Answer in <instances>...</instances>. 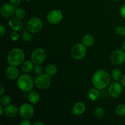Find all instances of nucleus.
<instances>
[{
    "instance_id": "nucleus-12",
    "label": "nucleus",
    "mask_w": 125,
    "mask_h": 125,
    "mask_svg": "<svg viewBox=\"0 0 125 125\" xmlns=\"http://www.w3.org/2000/svg\"><path fill=\"white\" fill-rule=\"evenodd\" d=\"M15 6L11 3H5L1 8V15L4 18H9L15 13Z\"/></svg>"
},
{
    "instance_id": "nucleus-6",
    "label": "nucleus",
    "mask_w": 125,
    "mask_h": 125,
    "mask_svg": "<svg viewBox=\"0 0 125 125\" xmlns=\"http://www.w3.org/2000/svg\"><path fill=\"white\" fill-rule=\"evenodd\" d=\"M35 110L31 103H24L19 108V114L23 119L29 120L34 116Z\"/></svg>"
},
{
    "instance_id": "nucleus-29",
    "label": "nucleus",
    "mask_w": 125,
    "mask_h": 125,
    "mask_svg": "<svg viewBox=\"0 0 125 125\" xmlns=\"http://www.w3.org/2000/svg\"><path fill=\"white\" fill-rule=\"evenodd\" d=\"M115 32L119 35L125 36V28L124 26H118L115 29Z\"/></svg>"
},
{
    "instance_id": "nucleus-3",
    "label": "nucleus",
    "mask_w": 125,
    "mask_h": 125,
    "mask_svg": "<svg viewBox=\"0 0 125 125\" xmlns=\"http://www.w3.org/2000/svg\"><path fill=\"white\" fill-rule=\"evenodd\" d=\"M24 57L25 55L23 50L18 48H15L9 52L7 57V62L9 65L17 67L24 62Z\"/></svg>"
},
{
    "instance_id": "nucleus-18",
    "label": "nucleus",
    "mask_w": 125,
    "mask_h": 125,
    "mask_svg": "<svg viewBox=\"0 0 125 125\" xmlns=\"http://www.w3.org/2000/svg\"><path fill=\"white\" fill-rule=\"evenodd\" d=\"M28 100L30 103L33 104L38 103L40 100V94L35 90H31L28 94Z\"/></svg>"
},
{
    "instance_id": "nucleus-40",
    "label": "nucleus",
    "mask_w": 125,
    "mask_h": 125,
    "mask_svg": "<svg viewBox=\"0 0 125 125\" xmlns=\"http://www.w3.org/2000/svg\"><path fill=\"white\" fill-rule=\"evenodd\" d=\"M23 1H26V2H29V1H32V0H23Z\"/></svg>"
},
{
    "instance_id": "nucleus-30",
    "label": "nucleus",
    "mask_w": 125,
    "mask_h": 125,
    "mask_svg": "<svg viewBox=\"0 0 125 125\" xmlns=\"http://www.w3.org/2000/svg\"><path fill=\"white\" fill-rule=\"evenodd\" d=\"M10 36V39H12V40H13V41H17V40H18L19 39L20 34L16 31H12L11 32Z\"/></svg>"
},
{
    "instance_id": "nucleus-8",
    "label": "nucleus",
    "mask_w": 125,
    "mask_h": 125,
    "mask_svg": "<svg viewBox=\"0 0 125 125\" xmlns=\"http://www.w3.org/2000/svg\"><path fill=\"white\" fill-rule=\"evenodd\" d=\"M28 30L31 33L39 32L43 28V23L40 18L37 17H33L31 18L27 24Z\"/></svg>"
},
{
    "instance_id": "nucleus-35",
    "label": "nucleus",
    "mask_w": 125,
    "mask_h": 125,
    "mask_svg": "<svg viewBox=\"0 0 125 125\" xmlns=\"http://www.w3.org/2000/svg\"><path fill=\"white\" fill-rule=\"evenodd\" d=\"M0 87H1V89H0V95L2 96V95H3L4 93L5 92V88L2 84L0 85Z\"/></svg>"
},
{
    "instance_id": "nucleus-9",
    "label": "nucleus",
    "mask_w": 125,
    "mask_h": 125,
    "mask_svg": "<svg viewBox=\"0 0 125 125\" xmlns=\"http://www.w3.org/2000/svg\"><path fill=\"white\" fill-rule=\"evenodd\" d=\"M111 61L115 65H120L125 62V51L117 49L114 50L111 55Z\"/></svg>"
},
{
    "instance_id": "nucleus-33",
    "label": "nucleus",
    "mask_w": 125,
    "mask_h": 125,
    "mask_svg": "<svg viewBox=\"0 0 125 125\" xmlns=\"http://www.w3.org/2000/svg\"><path fill=\"white\" fill-rule=\"evenodd\" d=\"M9 1L10 3H11L12 4H13V6H17L21 3V0H9Z\"/></svg>"
},
{
    "instance_id": "nucleus-25",
    "label": "nucleus",
    "mask_w": 125,
    "mask_h": 125,
    "mask_svg": "<svg viewBox=\"0 0 125 125\" xmlns=\"http://www.w3.org/2000/svg\"><path fill=\"white\" fill-rule=\"evenodd\" d=\"M11 102V98L9 95H2L0 98V103L1 104L3 105L4 106H6L7 105L10 104Z\"/></svg>"
},
{
    "instance_id": "nucleus-24",
    "label": "nucleus",
    "mask_w": 125,
    "mask_h": 125,
    "mask_svg": "<svg viewBox=\"0 0 125 125\" xmlns=\"http://www.w3.org/2000/svg\"><path fill=\"white\" fill-rule=\"evenodd\" d=\"M15 15L16 17L22 20L25 18L26 17V11L25 10L23 9V8H17L15 11Z\"/></svg>"
},
{
    "instance_id": "nucleus-5",
    "label": "nucleus",
    "mask_w": 125,
    "mask_h": 125,
    "mask_svg": "<svg viewBox=\"0 0 125 125\" xmlns=\"http://www.w3.org/2000/svg\"><path fill=\"white\" fill-rule=\"evenodd\" d=\"M86 46L82 43H78L73 45L71 50L72 57L75 60H81L84 58L87 53Z\"/></svg>"
},
{
    "instance_id": "nucleus-23",
    "label": "nucleus",
    "mask_w": 125,
    "mask_h": 125,
    "mask_svg": "<svg viewBox=\"0 0 125 125\" xmlns=\"http://www.w3.org/2000/svg\"><path fill=\"white\" fill-rule=\"evenodd\" d=\"M115 112L119 117L125 116V104H120L115 109Z\"/></svg>"
},
{
    "instance_id": "nucleus-2",
    "label": "nucleus",
    "mask_w": 125,
    "mask_h": 125,
    "mask_svg": "<svg viewBox=\"0 0 125 125\" xmlns=\"http://www.w3.org/2000/svg\"><path fill=\"white\" fill-rule=\"evenodd\" d=\"M17 85L18 89L21 91L24 92H29L32 90L35 84L32 77L28 73H26L18 77Z\"/></svg>"
},
{
    "instance_id": "nucleus-34",
    "label": "nucleus",
    "mask_w": 125,
    "mask_h": 125,
    "mask_svg": "<svg viewBox=\"0 0 125 125\" xmlns=\"http://www.w3.org/2000/svg\"><path fill=\"white\" fill-rule=\"evenodd\" d=\"M21 125H31V123L29 122L28 120L27 119H23V120H22L20 122Z\"/></svg>"
},
{
    "instance_id": "nucleus-4",
    "label": "nucleus",
    "mask_w": 125,
    "mask_h": 125,
    "mask_svg": "<svg viewBox=\"0 0 125 125\" xmlns=\"http://www.w3.org/2000/svg\"><path fill=\"white\" fill-rule=\"evenodd\" d=\"M51 76L46 73L37 75L34 79L35 86L40 90H45L50 87L51 84Z\"/></svg>"
},
{
    "instance_id": "nucleus-41",
    "label": "nucleus",
    "mask_w": 125,
    "mask_h": 125,
    "mask_svg": "<svg viewBox=\"0 0 125 125\" xmlns=\"http://www.w3.org/2000/svg\"><path fill=\"white\" fill-rule=\"evenodd\" d=\"M112 1H120V0H112Z\"/></svg>"
},
{
    "instance_id": "nucleus-1",
    "label": "nucleus",
    "mask_w": 125,
    "mask_h": 125,
    "mask_svg": "<svg viewBox=\"0 0 125 125\" xmlns=\"http://www.w3.org/2000/svg\"><path fill=\"white\" fill-rule=\"evenodd\" d=\"M111 82V76L105 70H98L94 73L92 78V83L94 87L101 90L109 86Z\"/></svg>"
},
{
    "instance_id": "nucleus-11",
    "label": "nucleus",
    "mask_w": 125,
    "mask_h": 125,
    "mask_svg": "<svg viewBox=\"0 0 125 125\" xmlns=\"http://www.w3.org/2000/svg\"><path fill=\"white\" fill-rule=\"evenodd\" d=\"M123 88L121 83H118L117 81L113 82L109 84L107 89V93L108 95L112 98L118 97L122 94Z\"/></svg>"
},
{
    "instance_id": "nucleus-42",
    "label": "nucleus",
    "mask_w": 125,
    "mask_h": 125,
    "mask_svg": "<svg viewBox=\"0 0 125 125\" xmlns=\"http://www.w3.org/2000/svg\"></svg>"
},
{
    "instance_id": "nucleus-17",
    "label": "nucleus",
    "mask_w": 125,
    "mask_h": 125,
    "mask_svg": "<svg viewBox=\"0 0 125 125\" xmlns=\"http://www.w3.org/2000/svg\"><path fill=\"white\" fill-rule=\"evenodd\" d=\"M101 96V92L100 90L96 89V88H92L88 91L87 97L90 101H95L98 100Z\"/></svg>"
},
{
    "instance_id": "nucleus-39",
    "label": "nucleus",
    "mask_w": 125,
    "mask_h": 125,
    "mask_svg": "<svg viewBox=\"0 0 125 125\" xmlns=\"http://www.w3.org/2000/svg\"><path fill=\"white\" fill-rule=\"evenodd\" d=\"M122 48L123 50L125 51V40L123 42V44H122Z\"/></svg>"
},
{
    "instance_id": "nucleus-19",
    "label": "nucleus",
    "mask_w": 125,
    "mask_h": 125,
    "mask_svg": "<svg viewBox=\"0 0 125 125\" xmlns=\"http://www.w3.org/2000/svg\"><path fill=\"white\" fill-rule=\"evenodd\" d=\"M81 43L87 48L91 47L95 43V38H94V35H92V34H85L82 38Z\"/></svg>"
},
{
    "instance_id": "nucleus-21",
    "label": "nucleus",
    "mask_w": 125,
    "mask_h": 125,
    "mask_svg": "<svg viewBox=\"0 0 125 125\" xmlns=\"http://www.w3.org/2000/svg\"><path fill=\"white\" fill-rule=\"evenodd\" d=\"M57 72V67L56 65L51 64L48 65L45 68V73L50 76H54Z\"/></svg>"
},
{
    "instance_id": "nucleus-20",
    "label": "nucleus",
    "mask_w": 125,
    "mask_h": 125,
    "mask_svg": "<svg viewBox=\"0 0 125 125\" xmlns=\"http://www.w3.org/2000/svg\"><path fill=\"white\" fill-rule=\"evenodd\" d=\"M34 63L32 61H24L21 64V69L22 72L24 73H29L34 70Z\"/></svg>"
},
{
    "instance_id": "nucleus-22",
    "label": "nucleus",
    "mask_w": 125,
    "mask_h": 125,
    "mask_svg": "<svg viewBox=\"0 0 125 125\" xmlns=\"http://www.w3.org/2000/svg\"><path fill=\"white\" fill-rule=\"evenodd\" d=\"M123 74L122 72L119 68H114L111 73V78L115 81H118L122 79Z\"/></svg>"
},
{
    "instance_id": "nucleus-16",
    "label": "nucleus",
    "mask_w": 125,
    "mask_h": 125,
    "mask_svg": "<svg viewBox=\"0 0 125 125\" xmlns=\"http://www.w3.org/2000/svg\"><path fill=\"white\" fill-rule=\"evenodd\" d=\"M6 73L7 78L11 80L18 79L19 77V71L15 66L9 65L6 69Z\"/></svg>"
},
{
    "instance_id": "nucleus-37",
    "label": "nucleus",
    "mask_w": 125,
    "mask_h": 125,
    "mask_svg": "<svg viewBox=\"0 0 125 125\" xmlns=\"http://www.w3.org/2000/svg\"><path fill=\"white\" fill-rule=\"evenodd\" d=\"M3 105H0V116H2V114L4 113V108L3 107Z\"/></svg>"
},
{
    "instance_id": "nucleus-10",
    "label": "nucleus",
    "mask_w": 125,
    "mask_h": 125,
    "mask_svg": "<svg viewBox=\"0 0 125 125\" xmlns=\"http://www.w3.org/2000/svg\"><path fill=\"white\" fill-rule=\"evenodd\" d=\"M63 13L61 10L53 9L48 13L46 15L47 21L51 24H57L62 21Z\"/></svg>"
},
{
    "instance_id": "nucleus-32",
    "label": "nucleus",
    "mask_w": 125,
    "mask_h": 125,
    "mask_svg": "<svg viewBox=\"0 0 125 125\" xmlns=\"http://www.w3.org/2000/svg\"><path fill=\"white\" fill-rule=\"evenodd\" d=\"M120 15L122 18H123L125 19V4L122 6V7L120 8Z\"/></svg>"
},
{
    "instance_id": "nucleus-36",
    "label": "nucleus",
    "mask_w": 125,
    "mask_h": 125,
    "mask_svg": "<svg viewBox=\"0 0 125 125\" xmlns=\"http://www.w3.org/2000/svg\"><path fill=\"white\" fill-rule=\"evenodd\" d=\"M120 83L123 87H125V74H123V76H122V79H120Z\"/></svg>"
},
{
    "instance_id": "nucleus-28",
    "label": "nucleus",
    "mask_w": 125,
    "mask_h": 125,
    "mask_svg": "<svg viewBox=\"0 0 125 125\" xmlns=\"http://www.w3.org/2000/svg\"><path fill=\"white\" fill-rule=\"evenodd\" d=\"M34 72L35 74L39 75V74H41L43 73V67L40 64L35 65L34 68Z\"/></svg>"
},
{
    "instance_id": "nucleus-27",
    "label": "nucleus",
    "mask_w": 125,
    "mask_h": 125,
    "mask_svg": "<svg viewBox=\"0 0 125 125\" xmlns=\"http://www.w3.org/2000/svg\"><path fill=\"white\" fill-rule=\"evenodd\" d=\"M22 39H23V41L26 42L31 41L32 39V35L31 34V32L24 31L23 34H22Z\"/></svg>"
},
{
    "instance_id": "nucleus-26",
    "label": "nucleus",
    "mask_w": 125,
    "mask_h": 125,
    "mask_svg": "<svg viewBox=\"0 0 125 125\" xmlns=\"http://www.w3.org/2000/svg\"><path fill=\"white\" fill-rule=\"evenodd\" d=\"M94 115L98 118H101L104 115V111L101 107H96L94 110Z\"/></svg>"
},
{
    "instance_id": "nucleus-15",
    "label": "nucleus",
    "mask_w": 125,
    "mask_h": 125,
    "mask_svg": "<svg viewBox=\"0 0 125 125\" xmlns=\"http://www.w3.org/2000/svg\"><path fill=\"white\" fill-rule=\"evenodd\" d=\"M9 26L10 28L13 31H19L21 30L23 28V24L22 23L21 20L20 18L15 17V18H12L9 21Z\"/></svg>"
},
{
    "instance_id": "nucleus-38",
    "label": "nucleus",
    "mask_w": 125,
    "mask_h": 125,
    "mask_svg": "<svg viewBox=\"0 0 125 125\" xmlns=\"http://www.w3.org/2000/svg\"><path fill=\"white\" fill-rule=\"evenodd\" d=\"M44 123H43L42 122H36L35 123H34V125H43Z\"/></svg>"
},
{
    "instance_id": "nucleus-7",
    "label": "nucleus",
    "mask_w": 125,
    "mask_h": 125,
    "mask_svg": "<svg viewBox=\"0 0 125 125\" xmlns=\"http://www.w3.org/2000/svg\"><path fill=\"white\" fill-rule=\"evenodd\" d=\"M46 58V52L43 48H37L32 51L31 56V61L35 65L41 64Z\"/></svg>"
},
{
    "instance_id": "nucleus-13",
    "label": "nucleus",
    "mask_w": 125,
    "mask_h": 125,
    "mask_svg": "<svg viewBox=\"0 0 125 125\" xmlns=\"http://www.w3.org/2000/svg\"><path fill=\"white\" fill-rule=\"evenodd\" d=\"M86 107L84 103L77 102L73 106L72 108V114L74 116H79L83 114L85 112Z\"/></svg>"
},
{
    "instance_id": "nucleus-14",
    "label": "nucleus",
    "mask_w": 125,
    "mask_h": 125,
    "mask_svg": "<svg viewBox=\"0 0 125 125\" xmlns=\"http://www.w3.org/2000/svg\"><path fill=\"white\" fill-rule=\"evenodd\" d=\"M18 112H19V109L17 108L15 105L9 104L4 106V114L7 117L10 118L15 117L17 115Z\"/></svg>"
},
{
    "instance_id": "nucleus-31",
    "label": "nucleus",
    "mask_w": 125,
    "mask_h": 125,
    "mask_svg": "<svg viewBox=\"0 0 125 125\" xmlns=\"http://www.w3.org/2000/svg\"><path fill=\"white\" fill-rule=\"evenodd\" d=\"M6 34V28L3 24L0 25V35L1 37L4 35Z\"/></svg>"
}]
</instances>
